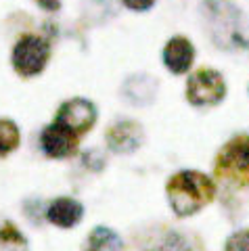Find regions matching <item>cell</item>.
<instances>
[{"label": "cell", "instance_id": "1", "mask_svg": "<svg viewBox=\"0 0 249 251\" xmlns=\"http://www.w3.org/2000/svg\"><path fill=\"white\" fill-rule=\"evenodd\" d=\"M214 182L199 172H180L168 182L170 205L178 216H191L214 199Z\"/></svg>", "mask_w": 249, "mask_h": 251}, {"label": "cell", "instance_id": "2", "mask_svg": "<svg viewBox=\"0 0 249 251\" xmlns=\"http://www.w3.org/2000/svg\"><path fill=\"white\" fill-rule=\"evenodd\" d=\"M207 11L212 38L222 49H245L249 46V25L239 9L228 2H214Z\"/></svg>", "mask_w": 249, "mask_h": 251}, {"label": "cell", "instance_id": "3", "mask_svg": "<svg viewBox=\"0 0 249 251\" xmlns=\"http://www.w3.org/2000/svg\"><path fill=\"white\" fill-rule=\"evenodd\" d=\"M50 59V44L38 34H23L13 46L11 65L21 77H36L44 72Z\"/></svg>", "mask_w": 249, "mask_h": 251}, {"label": "cell", "instance_id": "4", "mask_svg": "<svg viewBox=\"0 0 249 251\" xmlns=\"http://www.w3.org/2000/svg\"><path fill=\"white\" fill-rule=\"evenodd\" d=\"M77 145H80V136L57 120L46 124L40 130V136H38L40 151L44 153V157L54 161H63L74 157L77 151Z\"/></svg>", "mask_w": 249, "mask_h": 251}, {"label": "cell", "instance_id": "5", "mask_svg": "<svg viewBox=\"0 0 249 251\" xmlns=\"http://www.w3.org/2000/svg\"><path fill=\"white\" fill-rule=\"evenodd\" d=\"M97 117H99V113H97V107L92 100L74 97V99L65 100V103L57 109L54 120L67 126L69 130H74L77 136H82L92 130V126L97 124Z\"/></svg>", "mask_w": 249, "mask_h": 251}, {"label": "cell", "instance_id": "6", "mask_svg": "<svg viewBox=\"0 0 249 251\" xmlns=\"http://www.w3.org/2000/svg\"><path fill=\"white\" fill-rule=\"evenodd\" d=\"M224 80L222 75L214 72V69H201L189 80L186 86V94H189V100L193 105L205 107V105H216L220 103L224 97Z\"/></svg>", "mask_w": 249, "mask_h": 251}, {"label": "cell", "instance_id": "7", "mask_svg": "<svg viewBox=\"0 0 249 251\" xmlns=\"http://www.w3.org/2000/svg\"><path fill=\"white\" fill-rule=\"evenodd\" d=\"M44 220L57 230H74L84 220V205L72 195H59L44 205Z\"/></svg>", "mask_w": 249, "mask_h": 251}, {"label": "cell", "instance_id": "8", "mask_svg": "<svg viewBox=\"0 0 249 251\" xmlns=\"http://www.w3.org/2000/svg\"><path fill=\"white\" fill-rule=\"evenodd\" d=\"M218 168L222 172H228L230 176L249 182V138L241 136L237 140H232L222 151Z\"/></svg>", "mask_w": 249, "mask_h": 251}, {"label": "cell", "instance_id": "9", "mask_svg": "<svg viewBox=\"0 0 249 251\" xmlns=\"http://www.w3.org/2000/svg\"><path fill=\"white\" fill-rule=\"evenodd\" d=\"M105 140L113 153H132L143 143V130L136 122H118L107 130Z\"/></svg>", "mask_w": 249, "mask_h": 251}, {"label": "cell", "instance_id": "10", "mask_svg": "<svg viewBox=\"0 0 249 251\" xmlns=\"http://www.w3.org/2000/svg\"><path fill=\"white\" fill-rule=\"evenodd\" d=\"M193 57H195V50H193L191 42L186 38H172L166 49H163V63L168 65L170 72L174 74H184L186 69L191 67Z\"/></svg>", "mask_w": 249, "mask_h": 251}, {"label": "cell", "instance_id": "11", "mask_svg": "<svg viewBox=\"0 0 249 251\" xmlns=\"http://www.w3.org/2000/svg\"><path fill=\"white\" fill-rule=\"evenodd\" d=\"M84 251H124V243L113 228L95 226L84 239Z\"/></svg>", "mask_w": 249, "mask_h": 251}, {"label": "cell", "instance_id": "12", "mask_svg": "<svg viewBox=\"0 0 249 251\" xmlns=\"http://www.w3.org/2000/svg\"><path fill=\"white\" fill-rule=\"evenodd\" d=\"M0 251H29V241L17 224H0Z\"/></svg>", "mask_w": 249, "mask_h": 251}, {"label": "cell", "instance_id": "13", "mask_svg": "<svg viewBox=\"0 0 249 251\" xmlns=\"http://www.w3.org/2000/svg\"><path fill=\"white\" fill-rule=\"evenodd\" d=\"M21 147V130L9 117H0V157H9Z\"/></svg>", "mask_w": 249, "mask_h": 251}, {"label": "cell", "instance_id": "14", "mask_svg": "<svg viewBox=\"0 0 249 251\" xmlns=\"http://www.w3.org/2000/svg\"><path fill=\"white\" fill-rule=\"evenodd\" d=\"M226 251H249V230H241L228 239Z\"/></svg>", "mask_w": 249, "mask_h": 251}, {"label": "cell", "instance_id": "15", "mask_svg": "<svg viewBox=\"0 0 249 251\" xmlns=\"http://www.w3.org/2000/svg\"><path fill=\"white\" fill-rule=\"evenodd\" d=\"M124 2V6H128L130 11H147V9H151L153 6V2L155 0H122Z\"/></svg>", "mask_w": 249, "mask_h": 251}, {"label": "cell", "instance_id": "16", "mask_svg": "<svg viewBox=\"0 0 249 251\" xmlns=\"http://www.w3.org/2000/svg\"><path fill=\"white\" fill-rule=\"evenodd\" d=\"M34 2L46 13H57L61 9V0H34Z\"/></svg>", "mask_w": 249, "mask_h": 251}]
</instances>
